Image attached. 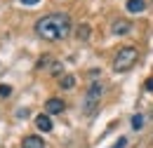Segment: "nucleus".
<instances>
[{
    "mask_svg": "<svg viewBox=\"0 0 153 148\" xmlns=\"http://www.w3.org/2000/svg\"><path fill=\"white\" fill-rule=\"evenodd\" d=\"M45 108H47V113H52V115H57V113H61L64 108H66V104H64L61 99H50V101L45 104Z\"/></svg>",
    "mask_w": 153,
    "mask_h": 148,
    "instance_id": "4",
    "label": "nucleus"
},
{
    "mask_svg": "<svg viewBox=\"0 0 153 148\" xmlns=\"http://www.w3.org/2000/svg\"><path fill=\"white\" fill-rule=\"evenodd\" d=\"M78 38H80V40H87V38H90V26H87V24H80V26H78Z\"/></svg>",
    "mask_w": 153,
    "mask_h": 148,
    "instance_id": "11",
    "label": "nucleus"
},
{
    "mask_svg": "<svg viewBox=\"0 0 153 148\" xmlns=\"http://www.w3.org/2000/svg\"><path fill=\"white\" fill-rule=\"evenodd\" d=\"M59 87L61 90H73L76 87V75H61V80H59Z\"/></svg>",
    "mask_w": 153,
    "mask_h": 148,
    "instance_id": "9",
    "label": "nucleus"
},
{
    "mask_svg": "<svg viewBox=\"0 0 153 148\" xmlns=\"http://www.w3.org/2000/svg\"><path fill=\"white\" fill-rule=\"evenodd\" d=\"M21 148H45V141L40 136H26L21 141Z\"/></svg>",
    "mask_w": 153,
    "mask_h": 148,
    "instance_id": "6",
    "label": "nucleus"
},
{
    "mask_svg": "<svg viewBox=\"0 0 153 148\" xmlns=\"http://www.w3.org/2000/svg\"><path fill=\"white\" fill-rule=\"evenodd\" d=\"M139 61V50L134 45H125L118 50V54L113 56V68L115 71H130L134 64Z\"/></svg>",
    "mask_w": 153,
    "mask_h": 148,
    "instance_id": "2",
    "label": "nucleus"
},
{
    "mask_svg": "<svg viewBox=\"0 0 153 148\" xmlns=\"http://www.w3.org/2000/svg\"><path fill=\"white\" fill-rule=\"evenodd\" d=\"M144 90H146V92H153V75H151V78H146V82H144Z\"/></svg>",
    "mask_w": 153,
    "mask_h": 148,
    "instance_id": "14",
    "label": "nucleus"
},
{
    "mask_svg": "<svg viewBox=\"0 0 153 148\" xmlns=\"http://www.w3.org/2000/svg\"><path fill=\"white\" fill-rule=\"evenodd\" d=\"M146 10V0H127V12L132 14H139Z\"/></svg>",
    "mask_w": 153,
    "mask_h": 148,
    "instance_id": "7",
    "label": "nucleus"
},
{
    "mask_svg": "<svg viewBox=\"0 0 153 148\" xmlns=\"http://www.w3.org/2000/svg\"><path fill=\"white\" fill-rule=\"evenodd\" d=\"M12 94V87L10 85H0V96H10Z\"/></svg>",
    "mask_w": 153,
    "mask_h": 148,
    "instance_id": "12",
    "label": "nucleus"
},
{
    "mask_svg": "<svg viewBox=\"0 0 153 148\" xmlns=\"http://www.w3.org/2000/svg\"><path fill=\"white\" fill-rule=\"evenodd\" d=\"M144 125H146V115H144V113H137V115H132V130H134V132H139Z\"/></svg>",
    "mask_w": 153,
    "mask_h": 148,
    "instance_id": "10",
    "label": "nucleus"
},
{
    "mask_svg": "<svg viewBox=\"0 0 153 148\" xmlns=\"http://www.w3.org/2000/svg\"><path fill=\"white\" fill-rule=\"evenodd\" d=\"M71 28H73V21L68 14H47V17H42L36 21V33H38L42 40H50V42H54V40H64V38L71 33Z\"/></svg>",
    "mask_w": 153,
    "mask_h": 148,
    "instance_id": "1",
    "label": "nucleus"
},
{
    "mask_svg": "<svg viewBox=\"0 0 153 148\" xmlns=\"http://www.w3.org/2000/svg\"><path fill=\"white\" fill-rule=\"evenodd\" d=\"M125 146H127V139L123 136V139H118V141H115L113 146H108V148H125Z\"/></svg>",
    "mask_w": 153,
    "mask_h": 148,
    "instance_id": "13",
    "label": "nucleus"
},
{
    "mask_svg": "<svg viewBox=\"0 0 153 148\" xmlns=\"http://www.w3.org/2000/svg\"><path fill=\"white\" fill-rule=\"evenodd\" d=\"M130 28H132V24L127 21V19H118L113 24V33L115 36H123V33H130Z\"/></svg>",
    "mask_w": 153,
    "mask_h": 148,
    "instance_id": "5",
    "label": "nucleus"
},
{
    "mask_svg": "<svg viewBox=\"0 0 153 148\" xmlns=\"http://www.w3.org/2000/svg\"><path fill=\"white\" fill-rule=\"evenodd\" d=\"M21 2H24V5H38L40 0H21Z\"/></svg>",
    "mask_w": 153,
    "mask_h": 148,
    "instance_id": "15",
    "label": "nucleus"
},
{
    "mask_svg": "<svg viewBox=\"0 0 153 148\" xmlns=\"http://www.w3.org/2000/svg\"><path fill=\"white\" fill-rule=\"evenodd\" d=\"M101 96H104V85H101V82H92V85L87 87V92H85L82 113H85V115H92V113L97 111V106H99V101H101Z\"/></svg>",
    "mask_w": 153,
    "mask_h": 148,
    "instance_id": "3",
    "label": "nucleus"
},
{
    "mask_svg": "<svg viewBox=\"0 0 153 148\" xmlns=\"http://www.w3.org/2000/svg\"><path fill=\"white\" fill-rule=\"evenodd\" d=\"M36 125H38L40 132H50V130H52V120H50V115H38V118H36Z\"/></svg>",
    "mask_w": 153,
    "mask_h": 148,
    "instance_id": "8",
    "label": "nucleus"
}]
</instances>
